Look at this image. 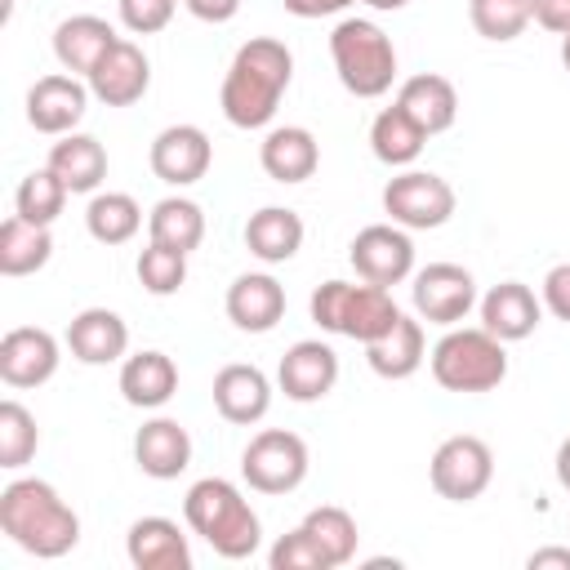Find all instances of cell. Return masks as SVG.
Masks as SVG:
<instances>
[{"label": "cell", "mask_w": 570, "mask_h": 570, "mask_svg": "<svg viewBox=\"0 0 570 570\" xmlns=\"http://www.w3.org/2000/svg\"><path fill=\"white\" fill-rule=\"evenodd\" d=\"M289 80H294V53L285 40H272V36L245 40L223 76V89H218V107H223L227 125H236V129L272 125Z\"/></svg>", "instance_id": "1"}, {"label": "cell", "mask_w": 570, "mask_h": 570, "mask_svg": "<svg viewBox=\"0 0 570 570\" xmlns=\"http://www.w3.org/2000/svg\"><path fill=\"white\" fill-rule=\"evenodd\" d=\"M0 530L40 561H58L80 543L76 508L40 476H18L0 490Z\"/></svg>", "instance_id": "2"}, {"label": "cell", "mask_w": 570, "mask_h": 570, "mask_svg": "<svg viewBox=\"0 0 570 570\" xmlns=\"http://www.w3.org/2000/svg\"><path fill=\"white\" fill-rule=\"evenodd\" d=\"M183 517H187L191 534H200L227 561H245L263 543L258 512L249 508V499L240 494V485L227 481V476H200L187 490V499H183Z\"/></svg>", "instance_id": "3"}, {"label": "cell", "mask_w": 570, "mask_h": 570, "mask_svg": "<svg viewBox=\"0 0 570 570\" xmlns=\"http://www.w3.org/2000/svg\"><path fill=\"white\" fill-rule=\"evenodd\" d=\"M330 58H334L338 85L352 98H383L396 80V45L370 18H343L330 31Z\"/></svg>", "instance_id": "4"}, {"label": "cell", "mask_w": 570, "mask_h": 570, "mask_svg": "<svg viewBox=\"0 0 570 570\" xmlns=\"http://www.w3.org/2000/svg\"><path fill=\"white\" fill-rule=\"evenodd\" d=\"M307 312H312V321L325 334H343V338H356V343H374L401 316V307L392 303V289L370 285V281H361V285H352V281H325V285L312 289Z\"/></svg>", "instance_id": "5"}, {"label": "cell", "mask_w": 570, "mask_h": 570, "mask_svg": "<svg viewBox=\"0 0 570 570\" xmlns=\"http://www.w3.org/2000/svg\"><path fill=\"white\" fill-rule=\"evenodd\" d=\"M432 379L445 387V392H490L508 379V352H503V338H494L485 325L476 330H459L450 325L432 356Z\"/></svg>", "instance_id": "6"}, {"label": "cell", "mask_w": 570, "mask_h": 570, "mask_svg": "<svg viewBox=\"0 0 570 570\" xmlns=\"http://www.w3.org/2000/svg\"><path fill=\"white\" fill-rule=\"evenodd\" d=\"M307 468H312L307 441L298 432H285V428H263L240 450V476L258 494H289V490H298L307 481Z\"/></svg>", "instance_id": "7"}, {"label": "cell", "mask_w": 570, "mask_h": 570, "mask_svg": "<svg viewBox=\"0 0 570 570\" xmlns=\"http://www.w3.org/2000/svg\"><path fill=\"white\" fill-rule=\"evenodd\" d=\"M454 187L432 169H401L383 187V214L405 232H432L454 214Z\"/></svg>", "instance_id": "8"}, {"label": "cell", "mask_w": 570, "mask_h": 570, "mask_svg": "<svg viewBox=\"0 0 570 570\" xmlns=\"http://www.w3.org/2000/svg\"><path fill=\"white\" fill-rule=\"evenodd\" d=\"M428 476H432V490L450 503H472L490 490L494 481V454L481 436H445L428 463Z\"/></svg>", "instance_id": "9"}, {"label": "cell", "mask_w": 570, "mask_h": 570, "mask_svg": "<svg viewBox=\"0 0 570 570\" xmlns=\"http://www.w3.org/2000/svg\"><path fill=\"white\" fill-rule=\"evenodd\" d=\"M347 258H352V267H356L361 281L383 285V289H392V285H401V281L414 276V240L396 223H370V227H361L352 236V245H347Z\"/></svg>", "instance_id": "10"}, {"label": "cell", "mask_w": 570, "mask_h": 570, "mask_svg": "<svg viewBox=\"0 0 570 570\" xmlns=\"http://www.w3.org/2000/svg\"><path fill=\"white\" fill-rule=\"evenodd\" d=\"M410 298H414L419 321L450 330V325H459L476 307V281L459 263H428V267L414 272Z\"/></svg>", "instance_id": "11"}, {"label": "cell", "mask_w": 570, "mask_h": 570, "mask_svg": "<svg viewBox=\"0 0 570 570\" xmlns=\"http://www.w3.org/2000/svg\"><path fill=\"white\" fill-rule=\"evenodd\" d=\"M85 111H89V80H76L71 71L40 76L27 89V125L36 134H49V138L76 134Z\"/></svg>", "instance_id": "12"}, {"label": "cell", "mask_w": 570, "mask_h": 570, "mask_svg": "<svg viewBox=\"0 0 570 570\" xmlns=\"http://www.w3.org/2000/svg\"><path fill=\"white\" fill-rule=\"evenodd\" d=\"M151 174L169 187H191L214 165V142L200 125H169L151 138Z\"/></svg>", "instance_id": "13"}, {"label": "cell", "mask_w": 570, "mask_h": 570, "mask_svg": "<svg viewBox=\"0 0 570 570\" xmlns=\"http://www.w3.org/2000/svg\"><path fill=\"white\" fill-rule=\"evenodd\" d=\"M62 347L49 330L40 325H18L0 338V379L9 387H40L58 374Z\"/></svg>", "instance_id": "14"}, {"label": "cell", "mask_w": 570, "mask_h": 570, "mask_svg": "<svg viewBox=\"0 0 570 570\" xmlns=\"http://www.w3.org/2000/svg\"><path fill=\"white\" fill-rule=\"evenodd\" d=\"M276 383H281V392H285L289 401H298V405L321 401V396H330L334 383H338V352H334L330 343H321V338H298V343L281 356V365H276Z\"/></svg>", "instance_id": "15"}, {"label": "cell", "mask_w": 570, "mask_h": 570, "mask_svg": "<svg viewBox=\"0 0 570 570\" xmlns=\"http://www.w3.org/2000/svg\"><path fill=\"white\" fill-rule=\"evenodd\" d=\"M85 80H89V94L98 102H107V107H134L147 94V85H151V62H147V53L134 40L120 36Z\"/></svg>", "instance_id": "16"}, {"label": "cell", "mask_w": 570, "mask_h": 570, "mask_svg": "<svg viewBox=\"0 0 570 570\" xmlns=\"http://www.w3.org/2000/svg\"><path fill=\"white\" fill-rule=\"evenodd\" d=\"M476 307H481V325L503 343L530 338L539 330V321H543V298H534V289L521 285V281L490 285L485 298H476Z\"/></svg>", "instance_id": "17"}, {"label": "cell", "mask_w": 570, "mask_h": 570, "mask_svg": "<svg viewBox=\"0 0 570 570\" xmlns=\"http://www.w3.org/2000/svg\"><path fill=\"white\" fill-rule=\"evenodd\" d=\"M134 463H138V472L151 476V481H174V476H183L187 463H191V436H187V428H183L178 419H165V414L147 419V423L134 432Z\"/></svg>", "instance_id": "18"}, {"label": "cell", "mask_w": 570, "mask_h": 570, "mask_svg": "<svg viewBox=\"0 0 570 570\" xmlns=\"http://www.w3.org/2000/svg\"><path fill=\"white\" fill-rule=\"evenodd\" d=\"M285 316V285L272 272H245L227 285V321L245 334H267Z\"/></svg>", "instance_id": "19"}, {"label": "cell", "mask_w": 570, "mask_h": 570, "mask_svg": "<svg viewBox=\"0 0 570 570\" xmlns=\"http://www.w3.org/2000/svg\"><path fill=\"white\" fill-rule=\"evenodd\" d=\"M214 410L236 428L258 423L272 410V379L258 365H245V361L223 365L214 374Z\"/></svg>", "instance_id": "20"}, {"label": "cell", "mask_w": 570, "mask_h": 570, "mask_svg": "<svg viewBox=\"0 0 570 570\" xmlns=\"http://www.w3.org/2000/svg\"><path fill=\"white\" fill-rule=\"evenodd\" d=\"M125 557L134 570H191V543L169 517H138L125 534Z\"/></svg>", "instance_id": "21"}, {"label": "cell", "mask_w": 570, "mask_h": 570, "mask_svg": "<svg viewBox=\"0 0 570 570\" xmlns=\"http://www.w3.org/2000/svg\"><path fill=\"white\" fill-rule=\"evenodd\" d=\"M67 347L80 365H111L129 352V325L111 307H85L67 325Z\"/></svg>", "instance_id": "22"}, {"label": "cell", "mask_w": 570, "mask_h": 570, "mask_svg": "<svg viewBox=\"0 0 570 570\" xmlns=\"http://www.w3.org/2000/svg\"><path fill=\"white\" fill-rule=\"evenodd\" d=\"M258 165L272 183H307L321 169V142L303 125H276L258 147Z\"/></svg>", "instance_id": "23"}, {"label": "cell", "mask_w": 570, "mask_h": 570, "mask_svg": "<svg viewBox=\"0 0 570 570\" xmlns=\"http://www.w3.org/2000/svg\"><path fill=\"white\" fill-rule=\"evenodd\" d=\"M116 40H120V36H116V27H111L107 18H98V13H76V18H62V22H58V31H53V58H58L62 71L89 76Z\"/></svg>", "instance_id": "24"}, {"label": "cell", "mask_w": 570, "mask_h": 570, "mask_svg": "<svg viewBox=\"0 0 570 570\" xmlns=\"http://www.w3.org/2000/svg\"><path fill=\"white\" fill-rule=\"evenodd\" d=\"M174 392H178V365H174V356H165L156 347L125 356V365H120V396L134 410H160V405L174 401Z\"/></svg>", "instance_id": "25"}, {"label": "cell", "mask_w": 570, "mask_h": 570, "mask_svg": "<svg viewBox=\"0 0 570 570\" xmlns=\"http://www.w3.org/2000/svg\"><path fill=\"white\" fill-rule=\"evenodd\" d=\"M303 236H307L303 218H298L294 209H285V205H263V209H254L249 223H245V249H249L258 263H267V267L289 263V258L303 249Z\"/></svg>", "instance_id": "26"}, {"label": "cell", "mask_w": 570, "mask_h": 570, "mask_svg": "<svg viewBox=\"0 0 570 570\" xmlns=\"http://www.w3.org/2000/svg\"><path fill=\"white\" fill-rule=\"evenodd\" d=\"M396 102L414 116V125H419L428 138H432V134H445V129L454 125V116H459V89H454L445 76H436V71H419V76L401 80Z\"/></svg>", "instance_id": "27"}, {"label": "cell", "mask_w": 570, "mask_h": 570, "mask_svg": "<svg viewBox=\"0 0 570 570\" xmlns=\"http://www.w3.org/2000/svg\"><path fill=\"white\" fill-rule=\"evenodd\" d=\"M49 169L67 183L71 196L98 191L102 178H107V147H102L94 134H62V138L49 147Z\"/></svg>", "instance_id": "28"}, {"label": "cell", "mask_w": 570, "mask_h": 570, "mask_svg": "<svg viewBox=\"0 0 570 570\" xmlns=\"http://www.w3.org/2000/svg\"><path fill=\"white\" fill-rule=\"evenodd\" d=\"M428 356V338H423V325L414 316H396V325L387 334H379L374 343H365V361L379 379H410Z\"/></svg>", "instance_id": "29"}, {"label": "cell", "mask_w": 570, "mask_h": 570, "mask_svg": "<svg viewBox=\"0 0 570 570\" xmlns=\"http://www.w3.org/2000/svg\"><path fill=\"white\" fill-rule=\"evenodd\" d=\"M423 142H428V134L414 125V116H410L401 102L383 107V111L374 116V125H370V151H374L383 165H392V169H410V165L423 156Z\"/></svg>", "instance_id": "30"}, {"label": "cell", "mask_w": 570, "mask_h": 570, "mask_svg": "<svg viewBox=\"0 0 570 570\" xmlns=\"http://www.w3.org/2000/svg\"><path fill=\"white\" fill-rule=\"evenodd\" d=\"M53 258V236L40 223L27 218H4L0 223V272L4 276H31Z\"/></svg>", "instance_id": "31"}, {"label": "cell", "mask_w": 570, "mask_h": 570, "mask_svg": "<svg viewBox=\"0 0 570 570\" xmlns=\"http://www.w3.org/2000/svg\"><path fill=\"white\" fill-rule=\"evenodd\" d=\"M147 232L156 245H169L178 254H191L200 240H205V209L187 196H165L151 205V218H147Z\"/></svg>", "instance_id": "32"}, {"label": "cell", "mask_w": 570, "mask_h": 570, "mask_svg": "<svg viewBox=\"0 0 570 570\" xmlns=\"http://www.w3.org/2000/svg\"><path fill=\"white\" fill-rule=\"evenodd\" d=\"M85 227L98 245H125V240L138 236L142 209L129 191H94V200L85 209Z\"/></svg>", "instance_id": "33"}, {"label": "cell", "mask_w": 570, "mask_h": 570, "mask_svg": "<svg viewBox=\"0 0 570 570\" xmlns=\"http://www.w3.org/2000/svg\"><path fill=\"white\" fill-rule=\"evenodd\" d=\"M303 530L316 539V548L325 552L330 570H338V566H347V561L356 557L361 534H356V521H352L347 508H338V503H321V508H312V512L303 517Z\"/></svg>", "instance_id": "34"}, {"label": "cell", "mask_w": 570, "mask_h": 570, "mask_svg": "<svg viewBox=\"0 0 570 570\" xmlns=\"http://www.w3.org/2000/svg\"><path fill=\"white\" fill-rule=\"evenodd\" d=\"M67 183L45 165V169H31L22 183H18V191H13V214L18 218H27V223H40V227H53V218L62 214V205H67Z\"/></svg>", "instance_id": "35"}, {"label": "cell", "mask_w": 570, "mask_h": 570, "mask_svg": "<svg viewBox=\"0 0 570 570\" xmlns=\"http://www.w3.org/2000/svg\"><path fill=\"white\" fill-rule=\"evenodd\" d=\"M40 445V428H36V414L22 405V401H0V468L18 472L31 463Z\"/></svg>", "instance_id": "36"}, {"label": "cell", "mask_w": 570, "mask_h": 570, "mask_svg": "<svg viewBox=\"0 0 570 570\" xmlns=\"http://www.w3.org/2000/svg\"><path fill=\"white\" fill-rule=\"evenodd\" d=\"M468 18H472L476 36L481 40H494V45L517 40L534 22L530 0H468Z\"/></svg>", "instance_id": "37"}, {"label": "cell", "mask_w": 570, "mask_h": 570, "mask_svg": "<svg viewBox=\"0 0 570 570\" xmlns=\"http://www.w3.org/2000/svg\"><path fill=\"white\" fill-rule=\"evenodd\" d=\"M138 281H142V289L156 294V298L178 294L183 281H187V254L147 240V249H138Z\"/></svg>", "instance_id": "38"}, {"label": "cell", "mask_w": 570, "mask_h": 570, "mask_svg": "<svg viewBox=\"0 0 570 570\" xmlns=\"http://www.w3.org/2000/svg\"><path fill=\"white\" fill-rule=\"evenodd\" d=\"M267 566H272V570H330L325 552L316 548V539H312L303 525H294L289 534H281V539L272 543Z\"/></svg>", "instance_id": "39"}, {"label": "cell", "mask_w": 570, "mask_h": 570, "mask_svg": "<svg viewBox=\"0 0 570 570\" xmlns=\"http://www.w3.org/2000/svg\"><path fill=\"white\" fill-rule=\"evenodd\" d=\"M174 9L178 0H120V22L134 36H156L174 22Z\"/></svg>", "instance_id": "40"}, {"label": "cell", "mask_w": 570, "mask_h": 570, "mask_svg": "<svg viewBox=\"0 0 570 570\" xmlns=\"http://www.w3.org/2000/svg\"><path fill=\"white\" fill-rule=\"evenodd\" d=\"M543 307L557 321H570V263L548 267V276H543Z\"/></svg>", "instance_id": "41"}, {"label": "cell", "mask_w": 570, "mask_h": 570, "mask_svg": "<svg viewBox=\"0 0 570 570\" xmlns=\"http://www.w3.org/2000/svg\"><path fill=\"white\" fill-rule=\"evenodd\" d=\"M530 13L543 31L552 36H570V0H530Z\"/></svg>", "instance_id": "42"}, {"label": "cell", "mask_w": 570, "mask_h": 570, "mask_svg": "<svg viewBox=\"0 0 570 570\" xmlns=\"http://www.w3.org/2000/svg\"><path fill=\"white\" fill-rule=\"evenodd\" d=\"M183 4L200 22H232L240 13V0H183Z\"/></svg>", "instance_id": "43"}, {"label": "cell", "mask_w": 570, "mask_h": 570, "mask_svg": "<svg viewBox=\"0 0 570 570\" xmlns=\"http://www.w3.org/2000/svg\"><path fill=\"white\" fill-rule=\"evenodd\" d=\"M285 4V13H294V18H330V13H343L347 4H356V0H281Z\"/></svg>", "instance_id": "44"}, {"label": "cell", "mask_w": 570, "mask_h": 570, "mask_svg": "<svg viewBox=\"0 0 570 570\" xmlns=\"http://www.w3.org/2000/svg\"><path fill=\"white\" fill-rule=\"evenodd\" d=\"M525 566H530V570H548V566L570 570V548H534V552L525 557Z\"/></svg>", "instance_id": "45"}, {"label": "cell", "mask_w": 570, "mask_h": 570, "mask_svg": "<svg viewBox=\"0 0 570 570\" xmlns=\"http://www.w3.org/2000/svg\"><path fill=\"white\" fill-rule=\"evenodd\" d=\"M557 481L570 490V436L557 445Z\"/></svg>", "instance_id": "46"}, {"label": "cell", "mask_w": 570, "mask_h": 570, "mask_svg": "<svg viewBox=\"0 0 570 570\" xmlns=\"http://www.w3.org/2000/svg\"><path fill=\"white\" fill-rule=\"evenodd\" d=\"M361 4H370V9H379V13H396V9H405L410 0H361Z\"/></svg>", "instance_id": "47"}, {"label": "cell", "mask_w": 570, "mask_h": 570, "mask_svg": "<svg viewBox=\"0 0 570 570\" xmlns=\"http://www.w3.org/2000/svg\"><path fill=\"white\" fill-rule=\"evenodd\" d=\"M561 62H566V71H570V36H561Z\"/></svg>", "instance_id": "48"}]
</instances>
